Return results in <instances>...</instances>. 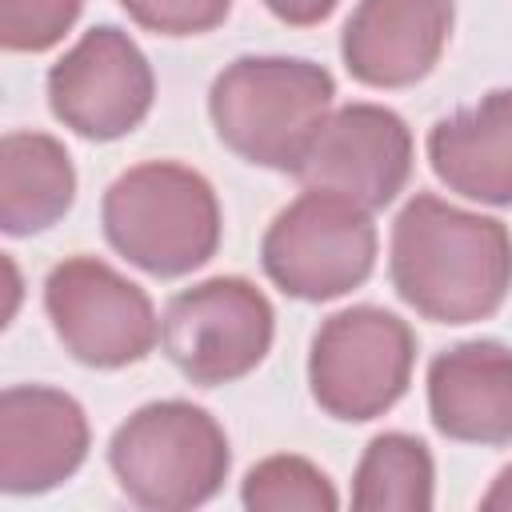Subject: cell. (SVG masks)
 <instances>
[{
	"mask_svg": "<svg viewBox=\"0 0 512 512\" xmlns=\"http://www.w3.org/2000/svg\"><path fill=\"white\" fill-rule=\"evenodd\" d=\"M392 284L436 324L492 316L512 288V236L500 220L412 196L392 224Z\"/></svg>",
	"mask_w": 512,
	"mask_h": 512,
	"instance_id": "6da1fadb",
	"label": "cell"
},
{
	"mask_svg": "<svg viewBox=\"0 0 512 512\" xmlns=\"http://www.w3.org/2000/svg\"><path fill=\"white\" fill-rule=\"evenodd\" d=\"M332 96V72L320 64L288 56H244L216 76L208 112L216 136L240 160L296 172L320 124L328 120Z\"/></svg>",
	"mask_w": 512,
	"mask_h": 512,
	"instance_id": "7a4b0ae2",
	"label": "cell"
},
{
	"mask_svg": "<svg viewBox=\"0 0 512 512\" xmlns=\"http://www.w3.org/2000/svg\"><path fill=\"white\" fill-rule=\"evenodd\" d=\"M108 244L152 276H184L212 260L220 244V204L212 184L184 164L148 160L104 192Z\"/></svg>",
	"mask_w": 512,
	"mask_h": 512,
	"instance_id": "3957f363",
	"label": "cell"
},
{
	"mask_svg": "<svg viewBox=\"0 0 512 512\" xmlns=\"http://www.w3.org/2000/svg\"><path fill=\"white\" fill-rule=\"evenodd\" d=\"M108 464L140 508L180 512L220 492L232 456L224 428L204 408L160 400L116 428Z\"/></svg>",
	"mask_w": 512,
	"mask_h": 512,
	"instance_id": "277c9868",
	"label": "cell"
},
{
	"mask_svg": "<svg viewBox=\"0 0 512 512\" xmlns=\"http://www.w3.org/2000/svg\"><path fill=\"white\" fill-rule=\"evenodd\" d=\"M260 260L280 292L296 300H332L368 280L376 264V224L364 204L308 188L272 220Z\"/></svg>",
	"mask_w": 512,
	"mask_h": 512,
	"instance_id": "5b68a950",
	"label": "cell"
},
{
	"mask_svg": "<svg viewBox=\"0 0 512 512\" xmlns=\"http://www.w3.org/2000/svg\"><path fill=\"white\" fill-rule=\"evenodd\" d=\"M416 336L384 308H348L320 324L308 356L316 404L336 420H372L388 412L412 376Z\"/></svg>",
	"mask_w": 512,
	"mask_h": 512,
	"instance_id": "8992f818",
	"label": "cell"
},
{
	"mask_svg": "<svg viewBox=\"0 0 512 512\" xmlns=\"http://www.w3.org/2000/svg\"><path fill=\"white\" fill-rule=\"evenodd\" d=\"M272 304L244 276H212L168 300L164 352L200 388L248 376L272 344Z\"/></svg>",
	"mask_w": 512,
	"mask_h": 512,
	"instance_id": "52a82bcc",
	"label": "cell"
},
{
	"mask_svg": "<svg viewBox=\"0 0 512 512\" xmlns=\"http://www.w3.org/2000/svg\"><path fill=\"white\" fill-rule=\"evenodd\" d=\"M44 308L60 344L88 368L136 364L156 344V312L144 288L92 256H72L48 272Z\"/></svg>",
	"mask_w": 512,
	"mask_h": 512,
	"instance_id": "ba28073f",
	"label": "cell"
},
{
	"mask_svg": "<svg viewBox=\"0 0 512 512\" xmlns=\"http://www.w3.org/2000/svg\"><path fill=\"white\" fill-rule=\"evenodd\" d=\"M152 68L128 32L100 24L48 72V104L64 128L88 140L128 136L152 108Z\"/></svg>",
	"mask_w": 512,
	"mask_h": 512,
	"instance_id": "9c48e42d",
	"label": "cell"
},
{
	"mask_svg": "<svg viewBox=\"0 0 512 512\" xmlns=\"http://www.w3.org/2000/svg\"><path fill=\"white\" fill-rule=\"evenodd\" d=\"M296 176L308 188L340 192L368 212L384 208L412 176V132L380 104H344L320 124Z\"/></svg>",
	"mask_w": 512,
	"mask_h": 512,
	"instance_id": "30bf717a",
	"label": "cell"
},
{
	"mask_svg": "<svg viewBox=\"0 0 512 512\" xmlns=\"http://www.w3.org/2000/svg\"><path fill=\"white\" fill-rule=\"evenodd\" d=\"M84 456L88 420L68 392L16 384L0 396V488L8 496L56 488Z\"/></svg>",
	"mask_w": 512,
	"mask_h": 512,
	"instance_id": "8fae6325",
	"label": "cell"
},
{
	"mask_svg": "<svg viewBox=\"0 0 512 512\" xmlns=\"http://www.w3.org/2000/svg\"><path fill=\"white\" fill-rule=\"evenodd\" d=\"M452 32V0H360L344 24V64L360 84L408 88L432 72Z\"/></svg>",
	"mask_w": 512,
	"mask_h": 512,
	"instance_id": "7c38bea8",
	"label": "cell"
},
{
	"mask_svg": "<svg viewBox=\"0 0 512 512\" xmlns=\"http://www.w3.org/2000/svg\"><path fill=\"white\" fill-rule=\"evenodd\" d=\"M428 412L448 440H512V348L472 340L440 352L428 368Z\"/></svg>",
	"mask_w": 512,
	"mask_h": 512,
	"instance_id": "4fadbf2b",
	"label": "cell"
},
{
	"mask_svg": "<svg viewBox=\"0 0 512 512\" xmlns=\"http://www.w3.org/2000/svg\"><path fill=\"white\" fill-rule=\"evenodd\" d=\"M436 176L480 204H512V88L440 120L428 132Z\"/></svg>",
	"mask_w": 512,
	"mask_h": 512,
	"instance_id": "5bb4252c",
	"label": "cell"
},
{
	"mask_svg": "<svg viewBox=\"0 0 512 512\" xmlns=\"http://www.w3.org/2000/svg\"><path fill=\"white\" fill-rule=\"evenodd\" d=\"M76 196V172L60 140L8 132L0 144V224L8 236L52 228Z\"/></svg>",
	"mask_w": 512,
	"mask_h": 512,
	"instance_id": "9a60e30c",
	"label": "cell"
},
{
	"mask_svg": "<svg viewBox=\"0 0 512 512\" xmlns=\"http://www.w3.org/2000/svg\"><path fill=\"white\" fill-rule=\"evenodd\" d=\"M432 456L428 444L404 432H384L364 448L352 484L360 512H424L432 508Z\"/></svg>",
	"mask_w": 512,
	"mask_h": 512,
	"instance_id": "2e32d148",
	"label": "cell"
},
{
	"mask_svg": "<svg viewBox=\"0 0 512 512\" xmlns=\"http://www.w3.org/2000/svg\"><path fill=\"white\" fill-rule=\"evenodd\" d=\"M244 504L252 512H332L340 500L304 456H272L244 476Z\"/></svg>",
	"mask_w": 512,
	"mask_h": 512,
	"instance_id": "e0dca14e",
	"label": "cell"
},
{
	"mask_svg": "<svg viewBox=\"0 0 512 512\" xmlns=\"http://www.w3.org/2000/svg\"><path fill=\"white\" fill-rule=\"evenodd\" d=\"M84 0H0V44L8 52H44L52 48Z\"/></svg>",
	"mask_w": 512,
	"mask_h": 512,
	"instance_id": "ac0fdd59",
	"label": "cell"
},
{
	"mask_svg": "<svg viewBox=\"0 0 512 512\" xmlns=\"http://www.w3.org/2000/svg\"><path fill=\"white\" fill-rule=\"evenodd\" d=\"M120 4L136 24L164 36H200L216 28L232 8V0H120Z\"/></svg>",
	"mask_w": 512,
	"mask_h": 512,
	"instance_id": "d6986e66",
	"label": "cell"
},
{
	"mask_svg": "<svg viewBox=\"0 0 512 512\" xmlns=\"http://www.w3.org/2000/svg\"><path fill=\"white\" fill-rule=\"evenodd\" d=\"M268 4V12L272 16H280L284 24H316V20H324L340 0H264Z\"/></svg>",
	"mask_w": 512,
	"mask_h": 512,
	"instance_id": "ffe728a7",
	"label": "cell"
}]
</instances>
